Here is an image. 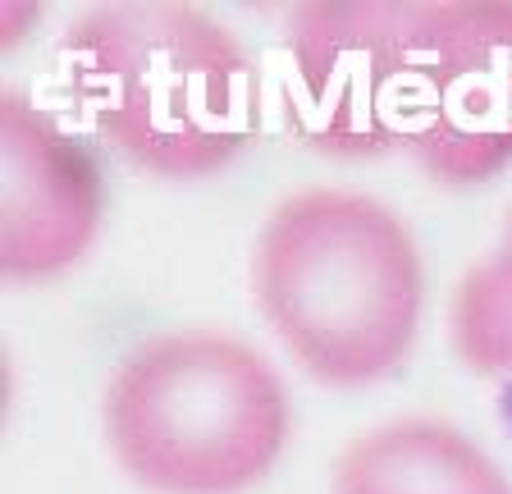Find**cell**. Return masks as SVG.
I'll use <instances>...</instances> for the list:
<instances>
[{
	"mask_svg": "<svg viewBox=\"0 0 512 494\" xmlns=\"http://www.w3.org/2000/svg\"><path fill=\"white\" fill-rule=\"evenodd\" d=\"M453 344L458 357L499 385L503 412L512 421V220L503 247L490 261L467 270L453 298Z\"/></svg>",
	"mask_w": 512,
	"mask_h": 494,
	"instance_id": "7",
	"label": "cell"
},
{
	"mask_svg": "<svg viewBox=\"0 0 512 494\" xmlns=\"http://www.w3.org/2000/svg\"><path fill=\"white\" fill-rule=\"evenodd\" d=\"M288 115L330 156L407 151L448 188L512 165V5L320 0L288 14Z\"/></svg>",
	"mask_w": 512,
	"mask_h": 494,
	"instance_id": "1",
	"label": "cell"
},
{
	"mask_svg": "<svg viewBox=\"0 0 512 494\" xmlns=\"http://www.w3.org/2000/svg\"><path fill=\"white\" fill-rule=\"evenodd\" d=\"M334 494H512V485L462 430L403 417L343 449Z\"/></svg>",
	"mask_w": 512,
	"mask_h": 494,
	"instance_id": "6",
	"label": "cell"
},
{
	"mask_svg": "<svg viewBox=\"0 0 512 494\" xmlns=\"http://www.w3.org/2000/svg\"><path fill=\"white\" fill-rule=\"evenodd\" d=\"M256 307L320 385H371L407 357L421 321V257L398 215L343 188L270 211L252 257Z\"/></svg>",
	"mask_w": 512,
	"mask_h": 494,
	"instance_id": "3",
	"label": "cell"
},
{
	"mask_svg": "<svg viewBox=\"0 0 512 494\" xmlns=\"http://www.w3.org/2000/svg\"><path fill=\"white\" fill-rule=\"evenodd\" d=\"M106 440L151 494H243L284 453L288 394L229 334H160L110 376Z\"/></svg>",
	"mask_w": 512,
	"mask_h": 494,
	"instance_id": "4",
	"label": "cell"
},
{
	"mask_svg": "<svg viewBox=\"0 0 512 494\" xmlns=\"http://www.w3.org/2000/svg\"><path fill=\"white\" fill-rule=\"evenodd\" d=\"M0 270L5 280H51L92 247L101 174L51 115L23 92H0Z\"/></svg>",
	"mask_w": 512,
	"mask_h": 494,
	"instance_id": "5",
	"label": "cell"
},
{
	"mask_svg": "<svg viewBox=\"0 0 512 494\" xmlns=\"http://www.w3.org/2000/svg\"><path fill=\"white\" fill-rule=\"evenodd\" d=\"M96 133L156 179H206L256 138L261 92L238 37L192 5H101L60 46Z\"/></svg>",
	"mask_w": 512,
	"mask_h": 494,
	"instance_id": "2",
	"label": "cell"
}]
</instances>
